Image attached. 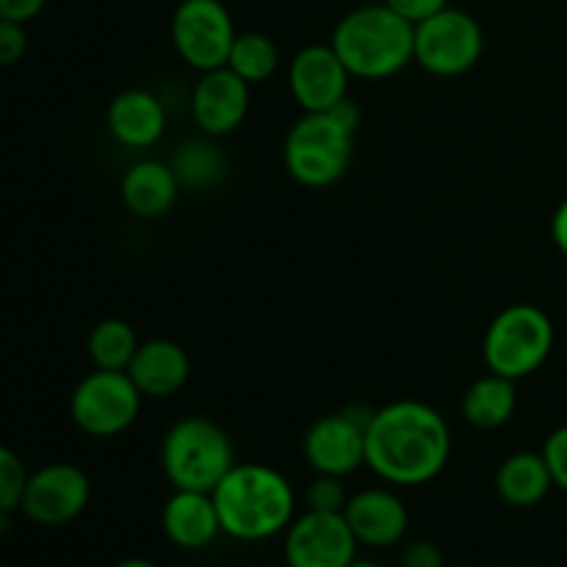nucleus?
Wrapping results in <instances>:
<instances>
[{
  "instance_id": "obj_20",
  "label": "nucleus",
  "mask_w": 567,
  "mask_h": 567,
  "mask_svg": "<svg viewBox=\"0 0 567 567\" xmlns=\"http://www.w3.org/2000/svg\"><path fill=\"white\" fill-rule=\"evenodd\" d=\"M554 480L543 452H515L496 468V493L515 509H532L546 502Z\"/></svg>"
},
{
  "instance_id": "obj_9",
  "label": "nucleus",
  "mask_w": 567,
  "mask_h": 567,
  "mask_svg": "<svg viewBox=\"0 0 567 567\" xmlns=\"http://www.w3.org/2000/svg\"><path fill=\"white\" fill-rule=\"evenodd\" d=\"M169 33L183 64L197 72L225 66L238 37L230 9L221 0H181Z\"/></svg>"
},
{
  "instance_id": "obj_32",
  "label": "nucleus",
  "mask_w": 567,
  "mask_h": 567,
  "mask_svg": "<svg viewBox=\"0 0 567 567\" xmlns=\"http://www.w3.org/2000/svg\"><path fill=\"white\" fill-rule=\"evenodd\" d=\"M551 238L559 252L567 255V197L559 203V208L551 216Z\"/></svg>"
},
{
  "instance_id": "obj_25",
  "label": "nucleus",
  "mask_w": 567,
  "mask_h": 567,
  "mask_svg": "<svg viewBox=\"0 0 567 567\" xmlns=\"http://www.w3.org/2000/svg\"><path fill=\"white\" fill-rule=\"evenodd\" d=\"M25 482L28 471L22 460L0 443V515H11L14 509H20Z\"/></svg>"
},
{
  "instance_id": "obj_18",
  "label": "nucleus",
  "mask_w": 567,
  "mask_h": 567,
  "mask_svg": "<svg viewBox=\"0 0 567 567\" xmlns=\"http://www.w3.org/2000/svg\"><path fill=\"white\" fill-rule=\"evenodd\" d=\"M161 529L172 546L203 551L221 535L219 513L210 493L175 491L161 509Z\"/></svg>"
},
{
  "instance_id": "obj_6",
  "label": "nucleus",
  "mask_w": 567,
  "mask_h": 567,
  "mask_svg": "<svg viewBox=\"0 0 567 567\" xmlns=\"http://www.w3.org/2000/svg\"><path fill=\"white\" fill-rule=\"evenodd\" d=\"M554 349V321L537 305H509L491 321L482 341L487 371L518 382L543 369Z\"/></svg>"
},
{
  "instance_id": "obj_29",
  "label": "nucleus",
  "mask_w": 567,
  "mask_h": 567,
  "mask_svg": "<svg viewBox=\"0 0 567 567\" xmlns=\"http://www.w3.org/2000/svg\"><path fill=\"white\" fill-rule=\"evenodd\" d=\"M402 567H446V557H443V548L432 540H413L404 546L402 559H399Z\"/></svg>"
},
{
  "instance_id": "obj_22",
  "label": "nucleus",
  "mask_w": 567,
  "mask_h": 567,
  "mask_svg": "<svg viewBox=\"0 0 567 567\" xmlns=\"http://www.w3.org/2000/svg\"><path fill=\"white\" fill-rule=\"evenodd\" d=\"M138 336L125 319H103L89 330L86 354L94 369L127 371L138 349Z\"/></svg>"
},
{
  "instance_id": "obj_30",
  "label": "nucleus",
  "mask_w": 567,
  "mask_h": 567,
  "mask_svg": "<svg viewBox=\"0 0 567 567\" xmlns=\"http://www.w3.org/2000/svg\"><path fill=\"white\" fill-rule=\"evenodd\" d=\"M385 6H391L396 14H402L404 20H410L415 25V22L426 20V17H432L435 11L446 9L449 0H382Z\"/></svg>"
},
{
  "instance_id": "obj_33",
  "label": "nucleus",
  "mask_w": 567,
  "mask_h": 567,
  "mask_svg": "<svg viewBox=\"0 0 567 567\" xmlns=\"http://www.w3.org/2000/svg\"><path fill=\"white\" fill-rule=\"evenodd\" d=\"M111 567H161V565L150 563V559H142V557H131V559H122V563H116Z\"/></svg>"
},
{
  "instance_id": "obj_34",
  "label": "nucleus",
  "mask_w": 567,
  "mask_h": 567,
  "mask_svg": "<svg viewBox=\"0 0 567 567\" xmlns=\"http://www.w3.org/2000/svg\"><path fill=\"white\" fill-rule=\"evenodd\" d=\"M349 567H382V565H377V563H369V559H354L352 565Z\"/></svg>"
},
{
  "instance_id": "obj_11",
  "label": "nucleus",
  "mask_w": 567,
  "mask_h": 567,
  "mask_svg": "<svg viewBox=\"0 0 567 567\" xmlns=\"http://www.w3.org/2000/svg\"><path fill=\"white\" fill-rule=\"evenodd\" d=\"M92 498L86 471L72 463H50L28 474L20 513L37 526H66L81 518Z\"/></svg>"
},
{
  "instance_id": "obj_2",
  "label": "nucleus",
  "mask_w": 567,
  "mask_h": 567,
  "mask_svg": "<svg viewBox=\"0 0 567 567\" xmlns=\"http://www.w3.org/2000/svg\"><path fill=\"white\" fill-rule=\"evenodd\" d=\"M221 535L238 543H264L286 535L297 518V493L288 476L264 463H236L214 487Z\"/></svg>"
},
{
  "instance_id": "obj_10",
  "label": "nucleus",
  "mask_w": 567,
  "mask_h": 567,
  "mask_svg": "<svg viewBox=\"0 0 567 567\" xmlns=\"http://www.w3.org/2000/svg\"><path fill=\"white\" fill-rule=\"evenodd\" d=\"M374 410L352 408L341 413H330L316 419L308 426L302 441L305 463L313 468V474H330L347 480L358 468L365 465V426Z\"/></svg>"
},
{
  "instance_id": "obj_24",
  "label": "nucleus",
  "mask_w": 567,
  "mask_h": 567,
  "mask_svg": "<svg viewBox=\"0 0 567 567\" xmlns=\"http://www.w3.org/2000/svg\"><path fill=\"white\" fill-rule=\"evenodd\" d=\"M172 169H175L181 186L208 188L225 175V158L210 142H186L177 150Z\"/></svg>"
},
{
  "instance_id": "obj_27",
  "label": "nucleus",
  "mask_w": 567,
  "mask_h": 567,
  "mask_svg": "<svg viewBox=\"0 0 567 567\" xmlns=\"http://www.w3.org/2000/svg\"><path fill=\"white\" fill-rule=\"evenodd\" d=\"M540 452L543 457H546L548 471H551L554 487H559V491L567 493V424L559 426V430H554L551 435L546 437Z\"/></svg>"
},
{
  "instance_id": "obj_16",
  "label": "nucleus",
  "mask_w": 567,
  "mask_h": 567,
  "mask_svg": "<svg viewBox=\"0 0 567 567\" xmlns=\"http://www.w3.org/2000/svg\"><path fill=\"white\" fill-rule=\"evenodd\" d=\"M105 125L116 144L127 150H147L166 133V109L150 89H122L105 111Z\"/></svg>"
},
{
  "instance_id": "obj_8",
  "label": "nucleus",
  "mask_w": 567,
  "mask_h": 567,
  "mask_svg": "<svg viewBox=\"0 0 567 567\" xmlns=\"http://www.w3.org/2000/svg\"><path fill=\"white\" fill-rule=\"evenodd\" d=\"M142 399L127 371L94 369L72 391L70 415L83 435L116 437L136 424Z\"/></svg>"
},
{
  "instance_id": "obj_3",
  "label": "nucleus",
  "mask_w": 567,
  "mask_h": 567,
  "mask_svg": "<svg viewBox=\"0 0 567 567\" xmlns=\"http://www.w3.org/2000/svg\"><path fill=\"white\" fill-rule=\"evenodd\" d=\"M330 44L352 78L385 81L415 61V25L380 0L347 11Z\"/></svg>"
},
{
  "instance_id": "obj_15",
  "label": "nucleus",
  "mask_w": 567,
  "mask_h": 567,
  "mask_svg": "<svg viewBox=\"0 0 567 567\" xmlns=\"http://www.w3.org/2000/svg\"><path fill=\"white\" fill-rule=\"evenodd\" d=\"M349 529L365 548H393L408 537L410 513L391 487H365L349 496L343 509Z\"/></svg>"
},
{
  "instance_id": "obj_19",
  "label": "nucleus",
  "mask_w": 567,
  "mask_h": 567,
  "mask_svg": "<svg viewBox=\"0 0 567 567\" xmlns=\"http://www.w3.org/2000/svg\"><path fill=\"white\" fill-rule=\"evenodd\" d=\"M181 181H177L172 164L144 158L125 169L120 181V199L136 219H164L177 203Z\"/></svg>"
},
{
  "instance_id": "obj_28",
  "label": "nucleus",
  "mask_w": 567,
  "mask_h": 567,
  "mask_svg": "<svg viewBox=\"0 0 567 567\" xmlns=\"http://www.w3.org/2000/svg\"><path fill=\"white\" fill-rule=\"evenodd\" d=\"M28 50V31L22 22L0 20V66H11L22 61Z\"/></svg>"
},
{
  "instance_id": "obj_14",
  "label": "nucleus",
  "mask_w": 567,
  "mask_h": 567,
  "mask_svg": "<svg viewBox=\"0 0 567 567\" xmlns=\"http://www.w3.org/2000/svg\"><path fill=\"white\" fill-rule=\"evenodd\" d=\"M349 70L330 42L305 44L288 64V89L302 114L310 111H330L349 97Z\"/></svg>"
},
{
  "instance_id": "obj_21",
  "label": "nucleus",
  "mask_w": 567,
  "mask_h": 567,
  "mask_svg": "<svg viewBox=\"0 0 567 567\" xmlns=\"http://www.w3.org/2000/svg\"><path fill=\"white\" fill-rule=\"evenodd\" d=\"M515 408H518L515 382L502 374H493V371L471 382L460 402L463 419L476 430H498L513 419Z\"/></svg>"
},
{
  "instance_id": "obj_7",
  "label": "nucleus",
  "mask_w": 567,
  "mask_h": 567,
  "mask_svg": "<svg viewBox=\"0 0 567 567\" xmlns=\"http://www.w3.org/2000/svg\"><path fill=\"white\" fill-rule=\"evenodd\" d=\"M485 55V31L468 11L449 3L415 22V64L437 78H457L474 70Z\"/></svg>"
},
{
  "instance_id": "obj_13",
  "label": "nucleus",
  "mask_w": 567,
  "mask_h": 567,
  "mask_svg": "<svg viewBox=\"0 0 567 567\" xmlns=\"http://www.w3.org/2000/svg\"><path fill=\"white\" fill-rule=\"evenodd\" d=\"M244 78L227 66L199 72L192 92V120L208 138H225L244 125L252 105V92Z\"/></svg>"
},
{
  "instance_id": "obj_4",
  "label": "nucleus",
  "mask_w": 567,
  "mask_h": 567,
  "mask_svg": "<svg viewBox=\"0 0 567 567\" xmlns=\"http://www.w3.org/2000/svg\"><path fill=\"white\" fill-rule=\"evenodd\" d=\"M236 465L230 435L205 415H186L166 430L161 443V468L172 491L214 493Z\"/></svg>"
},
{
  "instance_id": "obj_1",
  "label": "nucleus",
  "mask_w": 567,
  "mask_h": 567,
  "mask_svg": "<svg viewBox=\"0 0 567 567\" xmlns=\"http://www.w3.org/2000/svg\"><path fill=\"white\" fill-rule=\"evenodd\" d=\"M452 457L449 421L432 404L399 399L374 410L365 426V465L393 487H421Z\"/></svg>"
},
{
  "instance_id": "obj_31",
  "label": "nucleus",
  "mask_w": 567,
  "mask_h": 567,
  "mask_svg": "<svg viewBox=\"0 0 567 567\" xmlns=\"http://www.w3.org/2000/svg\"><path fill=\"white\" fill-rule=\"evenodd\" d=\"M44 6H48V0H0V20L28 25V22L42 14Z\"/></svg>"
},
{
  "instance_id": "obj_12",
  "label": "nucleus",
  "mask_w": 567,
  "mask_h": 567,
  "mask_svg": "<svg viewBox=\"0 0 567 567\" xmlns=\"http://www.w3.org/2000/svg\"><path fill=\"white\" fill-rule=\"evenodd\" d=\"M358 548L343 513L308 509L286 529L282 557L288 567H349L358 559Z\"/></svg>"
},
{
  "instance_id": "obj_26",
  "label": "nucleus",
  "mask_w": 567,
  "mask_h": 567,
  "mask_svg": "<svg viewBox=\"0 0 567 567\" xmlns=\"http://www.w3.org/2000/svg\"><path fill=\"white\" fill-rule=\"evenodd\" d=\"M349 502V491L341 476L316 474L305 491V504L313 513H343Z\"/></svg>"
},
{
  "instance_id": "obj_17",
  "label": "nucleus",
  "mask_w": 567,
  "mask_h": 567,
  "mask_svg": "<svg viewBox=\"0 0 567 567\" xmlns=\"http://www.w3.org/2000/svg\"><path fill=\"white\" fill-rule=\"evenodd\" d=\"M127 374L144 399H169L186 388L192 377V358L169 338H150L138 343Z\"/></svg>"
},
{
  "instance_id": "obj_5",
  "label": "nucleus",
  "mask_w": 567,
  "mask_h": 567,
  "mask_svg": "<svg viewBox=\"0 0 567 567\" xmlns=\"http://www.w3.org/2000/svg\"><path fill=\"white\" fill-rule=\"evenodd\" d=\"M354 131L336 111L302 114L286 133L282 161L299 186H336L352 166Z\"/></svg>"
},
{
  "instance_id": "obj_23",
  "label": "nucleus",
  "mask_w": 567,
  "mask_h": 567,
  "mask_svg": "<svg viewBox=\"0 0 567 567\" xmlns=\"http://www.w3.org/2000/svg\"><path fill=\"white\" fill-rule=\"evenodd\" d=\"M225 66L244 78L249 86H255V83L269 81L280 70V48L275 39L260 31H238Z\"/></svg>"
}]
</instances>
